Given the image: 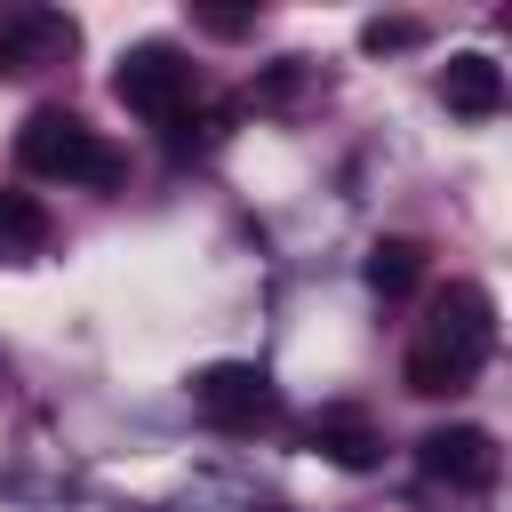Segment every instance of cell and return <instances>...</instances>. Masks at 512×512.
<instances>
[{
	"label": "cell",
	"mask_w": 512,
	"mask_h": 512,
	"mask_svg": "<svg viewBox=\"0 0 512 512\" xmlns=\"http://www.w3.org/2000/svg\"><path fill=\"white\" fill-rule=\"evenodd\" d=\"M416 472L456 488V496H480V488H496L504 456H496V432H480V424H432L416 440Z\"/></svg>",
	"instance_id": "5"
},
{
	"label": "cell",
	"mask_w": 512,
	"mask_h": 512,
	"mask_svg": "<svg viewBox=\"0 0 512 512\" xmlns=\"http://www.w3.org/2000/svg\"><path fill=\"white\" fill-rule=\"evenodd\" d=\"M192 408H200L216 432H256V424L280 416V392H272V376H264L256 360H216V368L192 376Z\"/></svg>",
	"instance_id": "4"
},
{
	"label": "cell",
	"mask_w": 512,
	"mask_h": 512,
	"mask_svg": "<svg viewBox=\"0 0 512 512\" xmlns=\"http://www.w3.org/2000/svg\"><path fill=\"white\" fill-rule=\"evenodd\" d=\"M72 16L56 8H0V72H32V64H56L72 56Z\"/></svg>",
	"instance_id": "6"
},
{
	"label": "cell",
	"mask_w": 512,
	"mask_h": 512,
	"mask_svg": "<svg viewBox=\"0 0 512 512\" xmlns=\"http://www.w3.org/2000/svg\"><path fill=\"white\" fill-rule=\"evenodd\" d=\"M112 96H120L136 120H152V128L184 120V112H192V64H184V48H176V40H136V48H120Z\"/></svg>",
	"instance_id": "3"
},
{
	"label": "cell",
	"mask_w": 512,
	"mask_h": 512,
	"mask_svg": "<svg viewBox=\"0 0 512 512\" xmlns=\"http://www.w3.org/2000/svg\"><path fill=\"white\" fill-rule=\"evenodd\" d=\"M312 448H320L328 464H344V472H368V464L384 456V432H376L368 408H320V416H312Z\"/></svg>",
	"instance_id": "8"
},
{
	"label": "cell",
	"mask_w": 512,
	"mask_h": 512,
	"mask_svg": "<svg viewBox=\"0 0 512 512\" xmlns=\"http://www.w3.org/2000/svg\"><path fill=\"white\" fill-rule=\"evenodd\" d=\"M488 352H496V296L480 288V280H448L440 296H432V320H424V336L408 344V392H424V400H448V392H464L480 368H488Z\"/></svg>",
	"instance_id": "1"
},
{
	"label": "cell",
	"mask_w": 512,
	"mask_h": 512,
	"mask_svg": "<svg viewBox=\"0 0 512 512\" xmlns=\"http://www.w3.org/2000/svg\"><path fill=\"white\" fill-rule=\"evenodd\" d=\"M48 208L32 192H0V256H40L48 248Z\"/></svg>",
	"instance_id": "10"
},
{
	"label": "cell",
	"mask_w": 512,
	"mask_h": 512,
	"mask_svg": "<svg viewBox=\"0 0 512 512\" xmlns=\"http://www.w3.org/2000/svg\"><path fill=\"white\" fill-rule=\"evenodd\" d=\"M296 88H304V56H280V64L264 72V88H256V104H288Z\"/></svg>",
	"instance_id": "12"
},
{
	"label": "cell",
	"mask_w": 512,
	"mask_h": 512,
	"mask_svg": "<svg viewBox=\"0 0 512 512\" xmlns=\"http://www.w3.org/2000/svg\"><path fill=\"white\" fill-rule=\"evenodd\" d=\"M416 40H424L416 16H368V24H360V48H368V56H400V48H416Z\"/></svg>",
	"instance_id": "11"
},
{
	"label": "cell",
	"mask_w": 512,
	"mask_h": 512,
	"mask_svg": "<svg viewBox=\"0 0 512 512\" xmlns=\"http://www.w3.org/2000/svg\"><path fill=\"white\" fill-rule=\"evenodd\" d=\"M200 24H208V32H224V40H232V32H248V24H256V16H232V8H200Z\"/></svg>",
	"instance_id": "13"
},
{
	"label": "cell",
	"mask_w": 512,
	"mask_h": 512,
	"mask_svg": "<svg viewBox=\"0 0 512 512\" xmlns=\"http://www.w3.org/2000/svg\"><path fill=\"white\" fill-rule=\"evenodd\" d=\"M360 272H368V288H376L384 304H400V296H416V288H424V248L392 232V240H376V248H368V264H360Z\"/></svg>",
	"instance_id": "9"
},
{
	"label": "cell",
	"mask_w": 512,
	"mask_h": 512,
	"mask_svg": "<svg viewBox=\"0 0 512 512\" xmlns=\"http://www.w3.org/2000/svg\"><path fill=\"white\" fill-rule=\"evenodd\" d=\"M16 168L24 176H48V184H120V152L64 104H40L24 128H16Z\"/></svg>",
	"instance_id": "2"
},
{
	"label": "cell",
	"mask_w": 512,
	"mask_h": 512,
	"mask_svg": "<svg viewBox=\"0 0 512 512\" xmlns=\"http://www.w3.org/2000/svg\"><path fill=\"white\" fill-rule=\"evenodd\" d=\"M440 104H448L456 120H496V112H504V64L480 56V48H456V56L440 64Z\"/></svg>",
	"instance_id": "7"
}]
</instances>
